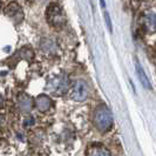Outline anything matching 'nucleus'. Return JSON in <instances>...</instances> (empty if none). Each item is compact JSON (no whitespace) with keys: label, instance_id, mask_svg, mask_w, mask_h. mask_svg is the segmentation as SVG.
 I'll use <instances>...</instances> for the list:
<instances>
[{"label":"nucleus","instance_id":"423d86ee","mask_svg":"<svg viewBox=\"0 0 156 156\" xmlns=\"http://www.w3.org/2000/svg\"><path fill=\"white\" fill-rule=\"evenodd\" d=\"M18 108L23 113H30L33 108V100L31 96H28L27 94H20L18 96Z\"/></svg>","mask_w":156,"mask_h":156},{"label":"nucleus","instance_id":"f8f14e48","mask_svg":"<svg viewBox=\"0 0 156 156\" xmlns=\"http://www.w3.org/2000/svg\"><path fill=\"white\" fill-rule=\"evenodd\" d=\"M147 26H149L151 28V31L155 30V14L154 13L147 16Z\"/></svg>","mask_w":156,"mask_h":156},{"label":"nucleus","instance_id":"0eeeda50","mask_svg":"<svg viewBox=\"0 0 156 156\" xmlns=\"http://www.w3.org/2000/svg\"><path fill=\"white\" fill-rule=\"evenodd\" d=\"M87 156H112L110 151L102 144H92L87 150Z\"/></svg>","mask_w":156,"mask_h":156},{"label":"nucleus","instance_id":"2eb2a0df","mask_svg":"<svg viewBox=\"0 0 156 156\" xmlns=\"http://www.w3.org/2000/svg\"><path fill=\"white\" fill-rule=\"evenodd\" d=\"M2 106H4V98L0 95V108H2Z\"/></svg>","mask_w":156,"mask_h":156},{"label":"nucleus","instance_id":"39448f33","mask_svg":"<svg viewBox=\"0 0 156 156\" xmlns=\"http://www.w3.org/2000/svg\"><path fill=\"white\" fill-rule=\"evenodd\" d=\"M5 14L12 19L16 23H19L23 21V12L21 7L16 2H11L7 7L5 8Z\"/></svg>","mask_w":156,"mask_h":156},{"label":"nucleus","instance_id":"f257e3e1","mask_svg":"<svg viewBox=\"0 0 156 156\" xmlns=\"http://www.w3.org/2000/svg\"><path fill=\"white\" fill-rule=\"evenodd\" d=\"M93 122L99 132L106 133L113 126V114L106 105L98 106L93 114Z\"/></svg>","mask_w":156,"mask_h":156},{"label":"nucleus","instance_id":"9d476101","mask_svg":"<svg viewBox=\"0 0 156 156\" xmlns=\"http://www.w3.org/2000/svg\"><path fill=\"white\" fill-rule=\"evenodd\" d=\"M41 49L45 53H53L55 51V42L53 40L45 39L41 44Z\"/></svg>","mask_w":156,"mask_h":156},{"label":"nucleus","instance_id":"20e7f679","mask_svg":"<svg viewBox=\"0 0 156 156\" xmlns=\"http://www.w3.org/2000/svg\"><path fill=\"white\" fill-rule=\"evenodd\" d=\"M88 95H89V88H88L86 81H83V80L75 81V83L73 85V88H72L70 98L74 101L82 102L88 99Z\"/></svg>","mask_w":156,"mask_h":156},{"label":"nucleus","instance_id":"6e6552de","mask_svg":"<svg viewBox=\"0 0 156 156\" xmlns=\"http://www.w3.org/2000/svg\"><path fill=\"white\" fill-rule=\"evenodd\" d=\"M35 106L40 112H46L52 107V100L47 95L42 94V95H39L35 99Z\"/></svg>","mask_w":156,"mask_h":156},{"label":"nucleus","instance_id":"1a4fd4ad","mask_svg":"<svg viewBox=\"0 0 156 156\" xmlns=\"http://www.w3.org/2000/svg\"><path fill=\"white\" fill-rule=\"evenodd\" d=\"M136 72H137V76H139V79H140L141 83L143 85V87L144 88H147V89H150L151 88V86H150V82H149V79L147 78V75H146V72H144V69L142 68V66H141L140 63L137 62L136 63Z\"/></svg>","mask_w":156,"mask_h":156},{"label":"nucleus","instance_id":"ddd939ff","mask_svg":"<svg viewBox=\"0 0 156 156\" xmlns=\"http://www.w3.org/2000/svg\"><path fill=\"white\" fill-rule=\"evenodd\" d=\"M105 20H106V23H107V27H108V30L112 32V31H113V28H112V20H110L109 14H108L107 12H105Z\"/></svg>","mask_w":156,"mask_h":156},{"label":"nucleus","instance_id":"7ed1b4c3","mask_svg":"<svg viewBox=\"0 0 156 156\" xmlns=\"http://www.w3.org/2000/svg\"><path fill=\"white\" fill-rule=\"evenodd\" d=\"M46 88L48 92H52L58 95L67 93L69 89V79L66 74L55 75L54 78H52L48 81Z\"/></svg>","mask_w":156,"mask_h":156},{"label":"nucleus","instance_id":"f03ea898","mask_svg":"<svg viewBox=\"0 0 156 156\" xmlns=\"http://www.w3.org/2000/svg\"><path fill=\"white\" fill-rule=\"evenodd\" d=\"M47 23L52 27H62L66 23V16L63 13L62 8L58 4H51L46 9Z\"/></svg>","mask_w":156,"mask_h":156},{"label":"nucleus","instance_id":"4468645a","mask_svg":"<svg viewBox=\"0 0 156 156\" xmlns=\"http://www.w3.org/2000/svg\"><path fill=\"white\" fill-rule=\"evenodd\" d=\"M33 123H34V119H33V117H30V119H28L27 121H25V123H23V125L27 127V126L33 125Z\"/></svg>","mask_w":156,"mask_h":156},{"label":"nucleus","instance_id":"dca6fc26","mask_svg":"<svg viewBox=\"0 0 156 156\" xmlns=\"http://www.w3.org/2000/svg\"><path fill=\"white\" fill-rule=\"evenodd\" d=\"M100 2H101V5L103 6V7L106 6V4H105V0H100Z\"/></svg>","mask_w":156,"mask_h":156},{"label":"nucleus","instance_id":"f3484780","mask_svg":"<svg viewBox=\"0 0 156 156\" xmlns=\"http://www.w3.org/2000/svg\"><path fill=\"white\" fill-rule=\"evenodd\" d=\"M1 122H2V116L0 115V125H1Z\"/></svg>","mask_w":156,"mask_h":156},{"label":"nucleus","instance_id":"9b49d317","mask_svg":"<svg viewBox=\"0 0 156 156\" xmlns=\"http://www.w3.org/2000/svg\"><path fill=\"white\" fill-rule=\"evenodd\" d=\"M20 53H21V56L26 60H32V58H33V52L30 48H23L20 51Z\"/></svg>","mask_w":156,"mask_h":156}]
</instances>
